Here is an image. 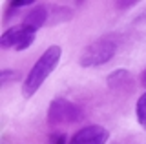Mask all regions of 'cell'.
Masks as SVG:
<instances>
[{"instance_id":"1","label":"cell","mask_w":146,"mask_h":144,"mask_svg":"<svg viewBox=\"0 0 146 144\" xmlns=\"http://www.w3.org/2000/svg\"><path fill=\"white\" fill-rule=\"evenodd\" d=\"M60 55H62V49L58 46H49L44 51V55H40V58L29 69L24 84H22V95L26 98L33 97L35 93L38 91V88L44 84V80L48 79L49 75H51V71L57 67L58 60H60Z\"/></svg>"},{"instance_id":"2","label":"cell","mask_w":146,"mask_h":144,"mask_svg":"<svg viewBox=\"0 0 146 144\" xmlns=\"http://www.w3.org/2000/svg\"><path fill=\"white\" fill-rule=\"evenodd\" d=\"M84 119V113L79 106H75L73 102L66 100V98H55L49 104L48 110V124L51 128H60V126H71L79 124Z\"/></svg>"},{"instance_id":"3","label":"cell","mask_w":146,"mask_h":144,"mask_svg":"<svg viewBox=\"0 0 146 144\" xmlns=\"http://www.w3.org/2000/svg\"><path fill=\"white\" fill-rule=\"evenodd\" d=\"M115 42L111 40H95L91 42L90 46H86L80 53V66L82 67H97V66H102L110 62L115 55Z\"/></svg>"},{"instance_id":"4","label":"cell","mask_w":146,"mask_h":144,"mask_svg":"<svg viewBox=\"0 0 146 144\" xmlns=\"http://www.w3.org/2000/svg\"><path fill=\"white\" fill-rule=\"evenodd\" d=\"M108 139H110V131L104 126L90 124L73 133L71 141L68 144H106Z\"/></svg>"},{"instance_id":"5","label":"cell","mask_w":146,"mask_h":144,"mask_svg":"<svg viewBox=\"0 0 146 144\" xmlns=\"http://www.w3.org/2000/svg\"><path fill=\"white\" fill-rule=\"evenodd\" d=\"M106 82H108V88L111 91L119 93V95H131L135 89L133 77L128 69H117L113 73H110Z\"/></svg>"},{"instance_id":"6","label":"cell","mask_w":146,"mask_h":144,"mask_svg":"<svg viewBox=\"0 0 146 144\" xmlns=\"http://www.w3.org/2000/svg\"><path fill=\"white\" fill-rule=\"evenodd\" d=\"M48 22H49V9L46 6H42V4H38L31 11H27V15L22 20V28H26L31 33H35L36 29H40Z\"/></svg>"},{"instance_id":"7","label":"cell","mask_w":146,"mask_h":144,"mask_svg":"<svg viewBox=\"0 0 146 144\" xmlns=\"http://www.w3.org/2000/svg\"><path fill=\"white\" fill-rule=\"evenodd\" d=\"M29 33H31V31H27L26 28H22V26H17V28H9V29L4 31L2 37H0V48H2V49L17 48L18 44H20Z\"/></svg>"},{"instance_id":"8","label":"cell","mask_w":146,"mask_h":144,"mask_svg":"<svg viewBox=\"0 0 146 144\" xmlns=\"http://www.w3.org/2000/svg\"><path fill=\"white\" fill-rule=\"evenodd\" d=\"M31 4H33L31 0H13V2H9V6L6 7V13H4V24H9L11 17H17L22 7H29Z\"/></svg>"},{"instance_id":"9","label":"cell","mask_w":146,"mask_h":144,"mask_svg":"<svg viewBox=\"0 0 146 144\" xmlns=\"http://www.w3.org/2000/svg\"><path fill=\"white\" fill-rule=\"evenodd\" d=\"M73 17V11L68 7H55L53 11H49V22L48 24H57V22H66Z\"/></svg>"},{"instance_id":"10","label":"cell","mask_w":146,"mask_h":144,"mask_svg":"<svg viewBox=\"0 0 146 144\" xmlns=\"http://www.w3.org/2000/svg\"><path fill=\"white\" fill-rule=\"evenodd\" d=\"M135 113H137V120H139V124L146 129V93H143V95L139 97V100H137Z\"/></svg>"},{"instance_id":"11","label":"cell","mask_w":146,"mask_h":144,"mask_svg":"<svg viewBox=\"0 0 146 144\" xmlns=\"http://www.w3.org/2000/svg\"><path fill=\"white\" fill-rule=\"evenodd\" d=\"M20 79V75L15 73V71L11 69H2L0 71V84H7L9 80H18Z\"/></svg>"},{"instance_id":"12","label":"cell","mask_w":146,"mask_h":144,"mask_svg":"<svg viewBox=\"0 0 146 144\" xmlns=\"http://www.w3.org/2000/svg\"><path fill=\"white\" fill-rule=\"evenodd\" d=\"M33 40H35V33H29V35H27V37H26L24 40H22V42H20V44H18V46H17L15 49H18V51H22V49H26V48H29V46H31V44H33Z\"/></svg>"},{"instance_id":"13","label":"cell","mask_w":146,"mask_h":144,"mask_svg":"<svg viewBox=\"0 0 146 144\" xmlns=\"http://www.w3.org/2000/svg\"><path fill=\"white\" fill-rule=\"evenodd\" d=\"M49 144H66V135L60 133V135H53L51 137V142Z\"/></svg>"},{"instance_id":"14","label":"cell","mask_w":146,"mask_h":144,"mask_svg":"<svg viewBox=\"0 0 146 144\" xmlns=\"http://www.w3.org/2000/svg\"><path fill=\"white\" fill-rule=\"evenodd\" d=\"M135 0H131V2H115V7L117 9H128V7H133L135 6Z\"/></svg>"},{"instance_id":"15","label":"cell","mask_w":146,"mask_h":144,"mask_svg":"<svg viewBox=\"0 0 146 144\" xmlns=\"http://www.w3.org/2000/svg\"><path fill=\"white\" fill-rule=\"evenodd\" d=\"M141 86L146 88V69L143 71V73H141Z\"/></svg>"}]
</instances>
